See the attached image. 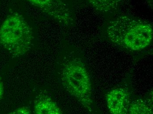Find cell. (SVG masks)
Listing matches in <instances>:
<instances>
[{
  "label": "cell",
  "mask_w": 153,
  "mask_h": 114,
  "mask_svg": "<svg viewBox=\"0 0 153 114\" xmlns=\"http://www.w3.org/2000/svg\"><path fill=\"white\" fill-rule=\"evenodd\" d=\"M153 102L151 99L146 100L143 98H138L132 100L128 114H152Z\"/></svg>",
  "instance_id": "52a82bcc"
},
{
  "label": "cell",
  "mask_w": 153,
  "mask_h": 114,
  "mask_svg": "<svg viewBox=\"0 0 153 114\" xmlns=\"http://www.w3.org/2000/svg\"><path fill=\"white\" fill-rule=\"evenodd\" d=\"M105 34L108 40L116 46L128 51H141L152 43L153 26L138 18L121 15L108 23Z\"/></svg>",
  "instance_id": "6da1fadb"
},
{
  "label": "cell",
  "mask_w": 153,
  "mask_h": 114,
  "mask_svg": "<svg viewBox=\"0 0 153 114\" xmlns=\"http://www.w3.org/2000/svg\"><path fill=\"white\" fill-rule=\"evenodd\" d=\"M34 113L36 114H61L60 107L48 96L40 95L34 102Z\"/></svg>",
  "instance_id": "8992f818"
},
{
  "label": "cell",
  "mask_w": 153,
  "mask_h": 114,
  "mask_svg": "<svg viewBox=\"0 0 153 114\" xmlns=\"http://www.w3.org/2000/svg\"><path fill=\"white\" fill-rule=\"evenodd\" d=\"M130 91L126 88L119 87L111 90L106 95L107 107L113 114H128L132 101Z\"/></svg>",
  "instance_id": "5b68a950"
},
{
  "label": "cell",
  "mask_w": 153,
  "mask_h": 114,
  "mask_svg": "<svg viewBox=\"0 0 153 114\" xmlns=\"http://www.w3.org/2000/svg\"><path fill=\"white\" fill-rule=\"evenodd\" d=\"M60 80L65 89L86 110L93 112L92 79L84 61L76 56H69L60 70Z\"/></svg>",
  "instance_id": "7a4b0ae2"
},
{
  "label": "cell",
  "mask_w": 153,
  "mask_h": 114,
  "mask_svg": "<svg viewBox=\"0 0 153 114\" xmlns=\"http://www.w3.org/2000/svg\"><path fill=\"white\" fill-rule=\"evenodd\" d=\"M32 30L21 15L13 13L0 27V45L15 57L26 54L33 40Z\"/></svg>",
  "instance_id": "3957f363"
},
{
  "label": "cell",
  "mask_w": 153,
  "mask_h": 114,
  "mask_svg": "<svg viewBox=\"0 0 153 114\" xmlns=\"http://www.w3.org/2000/svg\"><path fill=\"white\" fill-rule=\"evenodd\" d=\"M10 114H30L31 111L27 107H22L17 108L13 112L9 113Z\"/></svg>",
  "instance_id": "9c48e42d"
},
{
  "label": "cell",
  "mask_w": 153,
  "mask_h": 114,
  "mask_svg": "<svg viewBox=\"0 0 153 114\" xmlns=\"http://www.w3.org/2000/svg\"><path fill=\"white\" fill-rule=\"evenodd\" d=\"M95 9L102 12L109 13L116 10L120 6L121 0H88Z\"/></svg>",
  "instance_id": "ba28073f"
},
{
  "label": "cell",
  "mask_w": 153,
  "mask_h": 114,
  "mask_svg": "<svg viewBox=\"0 0 153 114\" xmlns=\"http://www.w3.org/2000/svg\"><path fill=\"white\" fill-rule=\"evenodd\" d=\"M33 6L66 26L73 24L74 20L70 9L62 0H27Z\"/></svg>",
  "instance_id": "277c9868"
},
{
  "label": "cell",
  "mask_w": 153,
  "mask_h": 114,
  "mask_svg": "<svg viewBox=\"0 0 153 114\" xmlns=\"http://www.w3.org/2000/svg\"><path fill=\"white\" fill-rule=\"evenodd\" d=\"M4 93V89L3 84L0 79V100L2 98Z\"/></svg>",
  "instance_id": "30bf717a"
}]
</instances>
